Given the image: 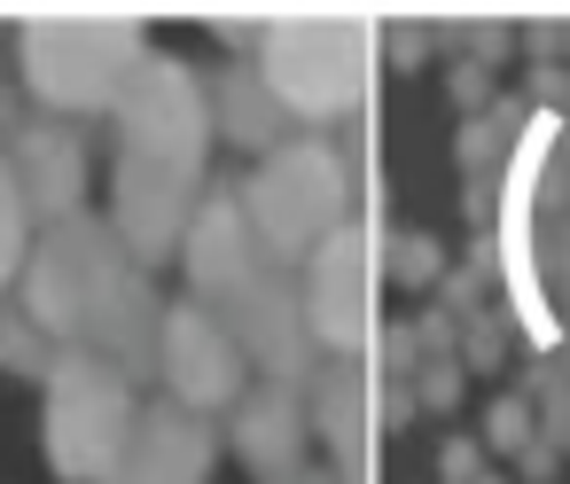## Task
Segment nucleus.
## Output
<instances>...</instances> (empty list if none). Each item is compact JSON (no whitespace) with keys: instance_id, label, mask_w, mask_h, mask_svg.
Masks as SVG:
<instances>
[{"instance_id":"19","label":"nucleus","mask_w":570,"mask_h":484,"mask_svg":"<svg viewBox=\"0 0 570 484\" xmlns=\"http://www.w3.org/2000/svg\"><path fill=\"white\" fill-rule=\"evenodd\" d=\"M515 320H508V305H484V313H469L461 320V367L469 375H500L508 359H515Z\"/></svg>"},{"instance_id":"17","label":"nucleus","mask_w":570,"mask_h":484,"mask_svg":"<svg viewBox=\"0 0 570 484\" xmlns=\"http://www.w3.org/2000/svg\"><path fill=\"white\" fill-rule=\"evenodd\" d=\"M32 243H40V227H32V211H24V196H17V180H9V165H0V305H9V289L24 281Z\"/></svg>"},{"instance_id":"9","label":"nucleus","mask_w":570,"mask_h":484,"mask_svg":"<svg viewBox=\"0 0 570 484\" xmlns=\"http://www.w3.org/2000/svg\"><path fill=\"white\" fill-rule=\"evenodd\" d=\"M157 383L165 398H180L188 414H235L250 391V359L227 336L219 313L204 305H165V336H157Z\"/></svg>"},{"instance_id":"22","label":"nucleus","mask_w":570,"mask_h":484,"mask_svg":"<svg viewBox=\"0 0 570 484\" xmlns=\"http://www.w3.org/2000/svg\"><path fill=\"white\" fill-rule=\"evenodd\" d=\"M531 437H539V414H531V398H523V391H508V398H492V414H484V445L515 461V453H523Z\"/></svg>"},{"instance_id":"18","label":"nucleus","mask_w":570,"mask_h":484,"mask_svg":"<svg viewBox=\"0 0 570 484\" xmlns=\"http://www.w3.org/2000/svg\"><path fill=\"white\" fill-rule=\"evenodd\" d=\"M445 266H453V258H445L430 235H414V227H383V274H391L399 289H438Z\"/></svg>"},{"instance_id":"4","label":"nucleus","mask_w":570,"mask_h":484,"mask_svg":"<svg viewBox=\"0 0 570 484\" xmlns=\"http://www.w3.org/2000/svg\"><path fill=\"white\" fill-rule=\"evenodd\" d=\"M235 188H243V211H250L258 243H266L274 266H289V274L313 266V258L352 227V165H344V149L321 141V134H297L289 149L258 157L250 180H235Z\"/></svg>"},{"instance_id":"8","label":"nucleus","mask_w":570,"mask_h":484,"mask_svg":"<svg viewBox=\"0 0 570 484\" xmlns=\"http://www.w3.org/2000/svg\"><path fill=\"white\" fill-rule=\"evenodd\" d=\"M204 172H180V165H157V157H126L118 149V172H110V235L141 258V266H165L180 258L196 211H204Z\"/></svg>"},{"instance_id":"29","label":"nucleus","mask_w":570,"mask_h":484,"mask_svg":"<svg viewBox=\"0 0 570 484\" xmlns=\"http://www.w3.org/2000/svg\"><path fill=\"white\" fill-rule=\"evenodd\" d=\"M484 476V445L476 437H445L438 445V484H476Z\"/></svg>"},{"instance_id":"28","label":"nucleus","mask_w":570,"mask_h":484,"mask_svg":"<svg viewBox=\"0 0 570 484\" xmlns=\"http://www.w3.org/2000/svg\"><path fill=\"white\" fill-rule=\"evenodd\" d=\"M523 56H531L539 71H562V56H570V17H531V24H523Z\"/></svg>"},{"instance_id":"20","label":"nucleus","mask_w":570,"mask_h":484,"mask_svg":"<svg viewBox=\"0 0 570 484\" xmlns=\"http://www.w3.org/2000/svg\"><path fill=\"white\" fill-rule=\"evenodd\" d=\"M523 398H531V414H539V437L570 453V375H562V359H539V367L523 375Z\"/></svg>"},{"instance_id":"27","label":"nucleus","mask_w":570,"mask_h":484,"mask_svg":"<svg viewBox=\"0 0 570 484\" xmlns=\"http://www.w3.org/2000/svg\"><path fill=\"white\" fill-rule=\"evenodd\" d=\"M461 375H469L461 359H430V367L414 375V398H422L430 414H453V406H461Z\"/></svg>"},{"instance_id":"13","label":"nucleus","mask_w":570,"mask_h":484,"mask_svg":"<svg viewBox=\"0 0 570 484\" xmlns=\"http://www.w3.org/2000/svg\"><path fill=\"white\" fill-rule=\"evenodd\" d=\"M212 468H219L212 414H188L180 398H141V422L110 484H212Z\"/></svg>"},{"instance_id":"5","label":"nucleus","mask_w":570,"mask_h":484,"mask_svg":"<svg viewBox=\"0 0 570 484\" xmlns=\"http://www.w3.org/2000/svg\"><path fill=\"white\" fill-rule=\"evenodd\" d=\"M134 422H141V383L110 359L71 352L40 383V445H48V468L63 484H110Z\"/></svg>"},{"instance_id":"25","label":"nucleus","mask_w":570,"mask_h":484,"mask_svg":"<svg viewBox=\"0 0 570 484\" xmlns=\"http://www.w3.org/2000/svg\"><path fill=\"white\" fill-rule=\"evenodd\" d=\"M375 375H383V383H414V375H422V336H414V320H383Z\"/></svg>"},{"instance_id":"16","label":"nucleus","mask_w":570,"mask_h":484,"mask_svg":"<svg viewBox=\"0 0 570 484\" xmlns=\"http://www.w3.org/2000/svg\"><path fill=\"white\" fill-rule=\"evenodd\" d=\"M0 367H9V375H24V383H48L56 367H63V352H56V336L9 297V305H0Z\"/></svg>"},{"instance_id":"34","label":"nucleus","mask_w":570,"mask_h":484,"mask_svg":"<svg viewBox=\"0 0 570 484\" xmlns=\"http://www.w3.org/2000/svg\"><path fill=\"white\" fill-rule=\"evenodd\" d=\"M0 134H9V102H0Z\"/></svg>"},{"instance_id":"7","label":"nucleus","mask_w":570,"mask_h":484,"mask_svg":"<svg viewBox=\"0 0 570 484\" xmlns=\"http://www.w3.org/2000/svg\"><path fill=\"white\" fill-rule=\"evenodd\" d=\"M110 118H118L126 157H157V165H180V172H204V157H212V87L180 56L149 48Z\"/></svg>"},{"instance_id":"1","label":"nucleus","mask_w":570,"mask_h":484,"mask_svg":"<svg viewBox=\"0 0 570 484\" xmlns=\"http://www.w3.org/2000/svg\"><path fill=\"white\" fill-rule=\"evenodd\" d=\"M17 305L56 336V352H87L126 367L134 383L157 375V336H165V297L149 266L110 235V219L79 211L32 243V266L17 281Z\"/></svg>"},{"instance_id":"12","label":"nucleus","mask_w":570,"mask_h":484,"mask_svg":"<svg viewBox=\"0 0 570 484\" xmlns=\"http://www.w3.org/2000/svg\"><path fill=\"white\" fill-rule=\"evenodd\" d=\"M0 165H9V180H17V196H24V211H32L40 235L63 227V219H79V204H87V134L79 126L32 118V126L9 134Z\"/></svg>"},{"instance_id":"10","label":"nucleus","mask_w":570,"mask_h":484,"mask_svg":"<svg viewBox=\"0 0 570 484\" xmlns=\"http://www.w3.org/2000/svg\"><path fill=\"white\" fill-rule=\"evenodd\" d=\"M180 274H188V305H204V313L243 305L274 274V250L258 243V227L243 211V188H212L204 196V211H196V227L180 243Z\"/></svg>"},{"instance_id":"6","label":"nucleus","mask_w":570,"mask_h":484,"mask_svg":"<svg viewBox=\"0 0 570 484\" xmlns=\"http://www.w3.org/2000/svg\"><path fill=\"white\" fill-rule=\"evenodd\" d=\"M383 227L352 219L313 266H305V313L328 359H375L383 344Z\"/></svg>"},{"instance_id":"14","label":"nucleus","mask_w":570,"mask_h":484,"mask_svg":"<svg viewBox=\"0 0 570 484\" xmlns=\"http://www.w3.org/2000/svg\"><path fill=\"white\" fill-rule=\"evenodd\" d=\"M305 437H313V398L289 383H250L243 406L227 414V445L243 453V468L258 484H282L305 468Z\"/></svg>"},{"instance_id":"21","label":"nucleus","mask_w":570,"mask_h":484,"mask_svg":"<svg viewBox=\"0 0 570 484\" xmlns=\"http://www.w3.org/2000/svg\"><path fill=\"white\" fill-rule=\"evenodd\" d=\"M523 48V24L515 17H469V40H461V63H476V71H492L500 79V63Z\"/></svg>"},{"instance_id":"32","label":"nucleus","mask_w":570,"mask_h":484,"mask_svg":"<svg viewBox=\"0 0 570 484\" xmlns=\"http://www.w3.org/2000/svg\"><path fill=\"white\" fill-rule=\"evenodd\" d=\"M476 484H508V476H492V468H484V476H476Z\"/></svg>"},{"instance_id":"31","label":"nucleus","mask_w":570,"mask_h":484,"mask_svg":"<svg viewBox=\"0 0 570 484\" xmlns=\"http://www.w3.org/2000/svg\"><path fill=\"white\" fill-rule=\"evenodd\" d=\"M282 484H336L328 468H297V476H282Z\"/></svg>"},{"instance_id":"23","label":"nucleus","mask_w":570,"mask_h":484,"mask_svg":"<svg viewBox=\"0 0 570 484\" xmlns=\"http://www.w3.org/2000/svg\"><path fill=\"white\" fill-rule=\"evenodd\" d=\"M204 24L235 48V63H258V56H266V32H274L266 9H219V17H204Z\"/></svg>"},{"instance_id":"26","label":"nucleus","mask_w":570,"mask_h":484,"mask_svg":"<svg viewBox=\"0 0 570 484\" xmlns=\"http://www.w3.org/2000/svg\"><path fill=\"white\" fill-rule=\"evenodd\" d=\"M445 95H453V110H461V118H484V110L500 102V79H492V71H476V63H453V71H445Z\"/></svg>"},{"instance_id":"15","label":"nucleus","mask_w":570,"mask_h":484,"mask_svg":"<svg viewBox=\"0 0 570 484\" xmlns=\"http://www.w3.org/2000/svg\"><path fill=\"white\" fill-rule=\"evenodd\" d=\"M204 87H212V134H227L235 149L274 157V149L297 141V126H289V110L274 102V87L258 79V63H227V71H212Z\"/></svg>"},{"instance_id":"3","label":"nucleus","mask_w":570,"mask_h":484,"mask_svg":"<svg viewBox=\"0 0 570 484\" xmlns=\"http://www.w3.org/2000/svg\"><path fill=\"white\" fill-rule=\"evenodd\" d=\"M141 56H149L141 17H102V9L24 17V40H17V63H24V87H32L40 118H63V126H79L95 110H118Z\"/></svg>"},{"instance_id":"33","label":"nucleus","mask_w":570,"mask_h":484,"mask_svg":"<svg viewBox=\"0 0 570 484\" xmlns=\"http://www.w3.org/2000/svg\"><path fill=\"white\" fill-rule=\"evenodd\" d=\"M554 359H562V375H570V344H562V352H554Z\"/></svg>"},{"instance_id":"24","label":"nucleus","mask_w":570,"mask_h":484,"mask_svg":"<svg viewBox=\"0 0 570 484\" xmlns=\"http://www.w3.org/2000/svg\"><path fill=\"white\" fill-rule=\"evenodd\" d=\"M430 17H383V71H414L430 63Z\"/></svg>"},{"instance_id":"30","label":"nucleus","mask_w":570,"mask_h":484,"mask_svg":"<svg viewBox=\"0 0 570 484\" xmlns=\"http://www.w3.org/2000/svg\"><path fill=\"white\" fill-rule=\"evenodd\" d=\"M562 461H570L562 445H547V437H531V445L515 453V476H523V484H554V468H562Z\"/></svg>"},{"instance_id":"2","label":"nucleus","mask_w":570,"mask_h":484,"mask_svg":"<svg viewBox=\"0 0 570 484\" xmlns=\"http://www.w3.org/2000/svg\"><path fill=\"white\" fill-rule=\"evenodd\" d=\"M258 79L289 110L297 134L321 126H360L375 110L383 79V17H328V9H289L266 32Z\"/></svg>"},{"instance_id":"11","label":"nucleus","mask_w":570,"mask_h":484,"mask_svg":"<svg viewBox=\"0 0 570 484\" xmlns=\"http://www.w3.org/2000/svg\"><path fill=\"white\" fill-rule=\"evenodd\" d=\"M313 437L328 445L336 484H375V445H383V375L375 359H328L313 375Z\"/></svg>"}]
</instances>
